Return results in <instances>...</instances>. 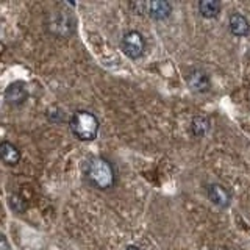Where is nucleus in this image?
<instances>
[{
	"instance_id": "9d476101",
	"label": "nucleus",
	"mask_w": 250,
	"mask_h": 250,
	"mask_svg": "<svg viewBox=\"0 0 250 250\" xmlns=\"http://www.w3.org/2000/svg\"><path fill=\"white\" fill-rule=\"evenodd\" d=\"M0 155H2L3 163H6L8 166H16L21 161V150L10 141H3L0 144Z\"/></svg>"
},
{
	"instance_id": "f257e3e1",
	"label": "nucleus",
	"mask_w": 250,
	"mask_h": 250,
	"mask_svg": "<svg viewBox=\"0 0 250 250\" xmlns=\"http://www.w3.org/2000/svg\"><path fill=\"white\" fill-rule=\"evenodd\" d=\"M84 177L88 183L100 191H106L116 183V172L109 160L105 156H94L84 167Z\"/></svg>"
},
{
	"instance_id": "423d86ee",
	"label": "nucleus",
	"mask_w": 250,
	"mask_h": 250,
	"mask_svg": "<svg viewBox=\"0 0 250 250\" xmlns=\"http://www.w3.org/2000/svg\"><path fill=\"white\" fill-rule=\"evenodd\" d=\"M207 194H208V199L211 200V203H214L216 207H219V208L230 207L231 194L225 186L219 185V183H213L207 188Z\"/></svg>"
},
{
	"instance_id": "39448f33",
	"label": "nucleus",
	"mask_w": 250,
	"mask_h": 250,
	"mask_svg": "<svg viewBox=\"0 0 250 250\" xmlns=\"http://www.w3.org/2000/svg\"><path fill=\"white\" fill-rule=\"evenodd\" d=\"M186 82L189 84L191 91L197 94H205L211 89L209 75L200 67H191L186 74Z\"/></svg>"
},
{
	"instance_id": "0eeeda50",
	"label": "nucleus",
	"mask_w": 250,
	"mask_h": 250,
	"mask_svg": "<svg viewBox=\"0 0 250 250\" xmlns=\"http://www.w3.org/2000/svg\"><path fill=\"white\" fill-rule=\"evenodd\" d=\"M27 97H28V91H27V84L23 82L11 83L5 91V100L13 106L22 105L27 100Z\"/></svg>"
},
{
	"instance_id": "4468645a",
	"label": "nucleus",
	"mask_w": 250,
	"mask_h": 250,
	"mask_svg": "<svg viewBox=\"0 0 250 250\" xmlns=\"http://www.w3.org/2000/svg\"><path fill=\"white\" fill-rule=\"evenodd\" d=\"M47 117H49V121L50 122H62L66 119V114H64V111H62L61 108H58V106H52V108H49L47 109Z\"/></svg>"
},
{
	"instance_id": "1a4fd4ad",
	"label": "nucleus",
	"mask_w": 250,
	"mask_h": 250,
	"mask_svg": "<svg viewBox=\"0 0 250 250\" xmlns=\"http://www.w3.org/2000/svg\"><path fill=\"white\" fill-rule=\"evenodd\" d=\"M229 27L230 31L234 36H247L250 33V22L244 14L241 13H233L229 19Z\"/></svg>"
},
{
	"instance_id": "20e7f679",
	"label": "nucleus",
	"mask_w": 250,
	"mask_h": 250,
	"mask_svg": "<svg viewBox=\"0 0 250 250\" xmlns=\"http://www.w3.org/2000/svg\"><path fill=\"white\" fill-rule=\"evenodd\" d=\"M146 38L143 36V33H139L136 30H130L122 36V52L131 60H138L143 57L146 52Z\"/></svg>"
},
{
	"instance_id": "f8f14e48",
	"label": "nucleus",
	"mask_w": 250,
	"mask_h": 250,
	"mask_svg": "<svg viewBox=\"0 0 250 250\" xmlns=\"http://www.w3.org/2000/svg\"><path fill=\"white\" fill-rule=\"evenodd\" d=\"M221 2L217 0H200L199 2V13L207 19H213L217 18L219 13H221Z\"/></svg>"
},
{
	"instance_id": "f03ea898",
	"label": "nucleus",
	"mask_w": 250,
	"mask_h": 250,
	"mask_svg": "<svg viewBox=\"0 0 250 250\" xmlns=\"http://www.w3.org/2000/svg\"><path fill=\"white\" fill-rule=\"evenodd\" d=\"M69 127H70V131H72V135L78 141H92L97 138L100 124H99V119L92 113L80 109V111H77L70 117Z\"/></svg>"
},
{
	"instance_id": "6e6552de",
	"label": "nucleus",
	"mask_w": 250,
	"mask_h": 250,
	"mask_svg": "<svg viewBox=\"0 0 250 250\" xmlns=\"http://www.w3.org/2000/svg\"><path fill=\"white\" fill-rule=\"evenodd\" d=\"M146 13L155 21H164L172 14V5L166 2V0L146 2Z\"/></svg>"
},
{
	"instance_id": "7ed1b4c3",
	"label": "nucleus",
	"mask_w": 250,
	"mask_h": 250,
	"mask_svg": "<svg viewBox=\"0 0 250 250\" xmlns=\"http://www.w3.org/2000/svg\"><path fill=\"white\" fill-rule=\"evenodd\" d=\"M77 21L67 10H55L45 21V28L50 35L57 38H69L75 33Z\"/></svg>"
},
{
	"instance_id": "9b49d317",
	"label": "nucleus",
	"mask_w": 250,
	"mask_h": 250,
	"mask_svg": "<svg viewBox=\"0 0 250 250\" xmlns=\"http://www.w3.org/2000/svg\"><path fill=\"white\" fill-rule=\"evenodd\" d=\"M209 127H211V122L207 116L203 114H197L192 117L191 121V133L194 136L197 138H203L209 131Z\"/></svg>"
},
{
	"instance_id": "2eb2a0df",
	"label": "nucleus",
	"mask_w": 250,
	"mask_h": 250,
	"mask_svg": "<svg viewBox=\"0 0 250 250\" xmlns=\"http://www.w3.org/2000/svg\"><path fill=\"white\" fill-rule=\"evenodd\" d=\"M0 246H2V249H0V250H10V244H8V241H6L5 236L0 238Z\"/></svg>"
},
{
	"instance_id": "ddd939ff",
	"label": "nucleus",
	"mask_w": 250,
	"mask_h": 250,
	"mask_svg": "<svg viewBox=\"0 0 250 250\" xmlns=\"http://www.w3.org/2000/svg\"><path fill=\"white\" fill-rule=\"evenodd\" d=\"M10 207L16 211V213H23L27 209V203L23 200V197H21L19 194H13L10 197Z\"/></svg>"
},
{
	"instance_id": "dca6fc26",
	"label": "nucleus",
	"mask_w": 250,
	"mask_h": 250,
	"mask_svg": "<svg viewBox=\"0 0 250 250\" xmlns=\"http://www.w3.org/2000/svg\"><path fill=\"white\" fill-rule=\"evenodd\" d=\"M125 250H141V249H139V247H136V246H128Z\"/></svg>"
}]
</instances>
